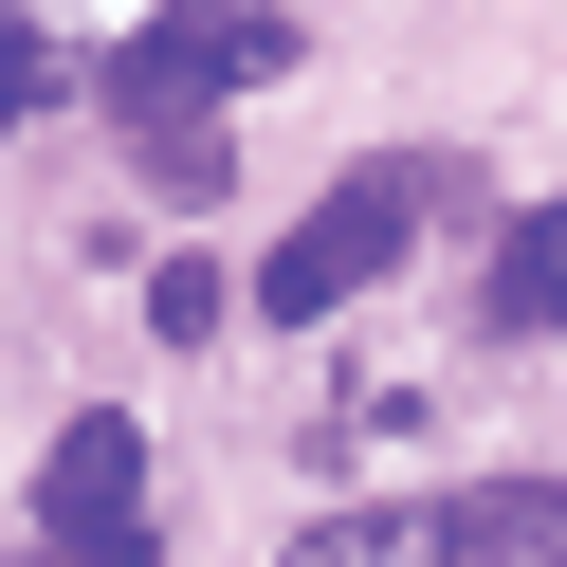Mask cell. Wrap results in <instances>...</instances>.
Segmentation results:
<instances>
[{
	"label": "cell",
	"mask_w": 567,
	"mask_h": 567,
	"mask_svg": "<svg viewBox=\"0 0 567 567\" xmlns=\"http://www.w3.org/2000/svg\"><path fill=\"white\" fill-rule=\"evenodd\" d=\"M421 202H440V165H348V184L311 202L275 257H257V311H275V330H330V311H348V293H367V275L421 238Z\"/></svg>",
	"instance_id": "obj_1"
},
{
	"label": "cell",
	"mask_w": 567,
	"mask_h": 567,
	"mask_svg": "<svg viewBox=\"0 0 567 567\" xmlns=\"http://www.w3.org/2000/svg\"><path fill=\"white\" fill-rule=\"evenodd\" d=\"M38 549H74V567H147V549H165V513H147V440H128L111 403L55 421V457H38Z\"/></svg>",
	"instance_id": "obj_2"
},
{
	"label": "cell",
	"mask_w": 567,
	"mask_h": 567,
	"mask_svg": "<svg viewBox=\"0 0 567 567\" xmlns=\"http://www.w3.org/2000/svg\"><path fill=\"white\" fill-rule=\"evenodd\" d=\"M293 55H311L293 0H165L147 38L111 55V92H202V111H220V92H275Z\"/></svg>",
	"instance_id": "obj_3"
},
{
	"label": "cell",
	"mask_w": 567,
	"mask_h": 567,
	"mask_svg": "<svg viewBox=\"0 0 567 567\" xmlns=\"http://www.w3.org/2000/svg\"><path fill=\"white\" fill-rule=\"evenodd\" d=\"M440 530H457V567H530L567 530V494L549 476H476V494H440Z\"/></svg>",
	"instance_id": "obj_4"
},
{
	"label": "cell",
	"mask_w": 567,
	"mask_h": 567,
	"mask_svg": "<svg viewBox=\"0 0 567 567\" xmlns=\"http://www.w3.org/2000/svg\"><path fill=\"white\" fill-rule=\"evenodd\" d=\"M111 111H128V147H147L184 202H220V184H238V165H220V111H202V92H111Z\"/></svg>",
	"instance_id": "obj_5"
},
{
	"label": "cell",
	"mask_w": 567,
	"mask_h": 567,
	"mask_svg": "<svg viewBox=\"0 0 567 567\" xmlns=\"http://www.w3.org/2000/svg\"><path fill=\"white\" fill-rule=\"evenodd\" d=\"M275 567H457V530L440 513H330V530H293Z\"/></svg>",
	"instance_id": "obj_6"
},
{
	"label": "cell",
	"mask_w": 567,
	"mask_h": 567,
	"mask_svg": "<svg viewBox=\"0 0 567 567\" xmlns=\"http://www.w3.org/2000/svg\"><path fill=\"white\" fill-rule=\"evenodd\" d=\"M494 311H513V330H567V202H549V220H513V257H494Z\"/></svg>",
	"instance_id": "obj_7"
},
{
	"label": "cell",
	"mask_w": 567,
	"mask_h": 567,
	"mask_svg": "<svg viewBox=\"0 0 567 567\" xmlns=\"http://www.w3.org/2000/svg\"><path fill=\"white\" fill-rule=\"evenodd\" d=\"M147 330H165V348H202V330H220V275L165 257V275H147Z\"/></svg>",
	"instance_id": "obj_8"
},
{
	"label": "cell",
	"mask_w": 567,
	"mask_h": 567,
	"mask_svg": "<svg viewBox=\"0 0 567 567\" xmlns=\"http://www.w3.org/2000/svg\"><path fill=\"white\" fill-rule=\"evenodd\" d=\"M38 92H55V38H38V19H0V128L38 111Z\"/></svg>",
	"instance_id": "obj_9"
},
{
	"label": "cell",
	"mask_w": 567,
	"mask_h": 567,
	"mask_svg": "<svg viewBox=\"0 0 567 567\" xmlns=\"http://www.w3.org/2000/svg\"><path fill=\"white\" fill-rule=\"evenodd\" d=\"M530 567H567V530H549V549H530Z\"/></svg>",
	"instance_id": "obj_10"
},
{
	"label": "cell",
	"mask_w": 567,
	"mask_h": 567,
	"mask_svg": "<svg viewBox=\"0 0 567 567\" xmlns=\"http://www.w3.org/2000/svg\"><path fill=\"white\" fill-rule=\"evenodd\" d=\"M19 567H74V549H19Z\"/></svg>",
	"instance_id": "obj_11"
}]
</instances>
